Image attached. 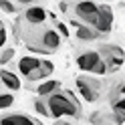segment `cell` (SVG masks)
Returning <instances> with one entry per match:
<instances>
[{"label": "cell", "instance_id": "obj_1", "mask_svg": "<svg viewBox=\"0 0 125 125\" xmlns=\"http://www.w3.org/2000/svg\"><path fill=\"white\" fill-rule=\"evenodd\" d=\"M62 8H69L67 12H71L73 20L93 26L101 36H107L113 30L115 14L109 4H99L95 0H71L69 4H62Z\"/></svg>", "mask_w": 125, "mask_h": 125}, {"label": "cell", "instance_id": "obj_2", "mask_svg": "<svg viewBox=\"0 0 125 125\" xmlns=\"http://www.w3.org/2000/svg\"><path fill=\"white\" fill-rule=\"evenodd\" d=\"M20 24V32H22V41L34 52H42V54H52L62 46V34L59 32L57 26H51L46 22L41 24H30V22L18 20Z\"/></svg>", "mask_w": 125, "mask_h": 125}, {"label": "cell", "instance_id": "obj_3", "mask_svg": "<svg viewBox=\"0 0 125 125\" xmlns=\"http://www.w3.org/2000/svg\"><path fill=\"white\" fill-rule=\"evenodd\" d=\"M46 109L52 119H61V117H71V119H81L83 117V107L81 101L71 89H57L51 95L44 97Z\"/></svg>", "mask_w": 125, "mask_h": 125}, {"label": "cell", "instance_id": "obj_4", "mask_svg": "<svg viewBox=\"0 0 125 125\" xmlns=\"http://www.w3.org/2000/svg\"><path fill=\"white\" fill-rule=\"evenodd\" d=\"M77 67L81 69L83 73H91V75H107L109 69H107V62L103 61L99 51H81L77 54Z\"/></svg>", "mask_w": 125, "mask_h": 125}, {"label": "cell", "instance_id": "obj_5", "mask_svg": "<svg viewBox=\"0 0 125 125\" xmlns=\"http://www.w3.org/2000/svg\"><path fill=\"white\" fill-rule=\"evenodd\" d=\"M75 83H77V89H79L81 97L87 101V103H95V101L101 97V81L95 75H91V73L79 75L75 79Z\"/></svg>", "mask_w": 125, "mask_h": 125}, {"label": "cell", "instance_id": "obj_6", "mask_svg": "<svg viewBox=\"0 0 125 125\" xmlns=\"http://www.w3.org/2000/svg\"><path fill=\"white\" fill-rule=\"evenodd\" d=\"M99 52H101V57H103V61L107 62L109 73L117 71V69L123 65V49L119 44H101Z\"/></svg>", "mask_w": 125, "mask_h": 125}, {"label": "cell", "instance_id": "obj_7", "mask_svg": "<svg viewBox=\"0 0 125 125\" xmlns=\"http://www.w3.org/2000/svg\"><path fill=\"white\" fill-rule=\"evenodd\" d=\"M111 111L115 115V123H125V101H123V83H117L111 95Z\"/></svg>", "mask_w": 125, "mask_h": 125}, {"label": "cell", "instance_id": "obj_8", "mask_svg": "<svg viewBox=\"0 0 125 125\" xmlns=\"http://www.w3.org/2000/svg\"><path fill=\"white\" fill-rule=\"evenodd\" d=\"M20 20L30 22V24H41V22L49 20V12H46V8H42V6L28 4V6H24V12H22Z\"/></svg>", "mask_w": 125, "mask_h": 125}, {"label": "cell", "instance_id": "obj_9", "mask_svg": "<svg viewBox=\"0 0 125 125\" xmlns=\"http://www.w3.org/2000/svg\"><path fill=\"white\" fill-rule=\"evenodd\" d=\"M71 22H73V26H75V38H77V41L91 42V41H99V38H103L93 26L83 24V22H79V20H71Z\"/></svg>", "mask_w": 125, "mask_h": 125}, {"label": "cell", "instance_id": "obj_10", "mask_svg": "<svg viewBox=\"0 0 125 125\" xmlns=\"http://www.w3.org/2000/svg\"><path fill=\"white\" fill-rule=\"evenodd\" d=\"M0 123L2 125H34L38 123V119L28 113H4L0 115Z\"/></svg>", "mask_w": 125, "mask_h": 125}, {"label": "cell", "instance_id": "obj_11", "mask_svg": "<svg viewBox=\"0 0 125 125\" xmlns=\"http://www.w3.org/2000/svg\"><path fill=\"white\" fill-rule=\"evenodd\" d=\"M0 87H4L6 91H20L22 83L18 79V75H14L8 69H0Z\"/></svg>", "mask_w": 125, "mask_h": 125}, {"label": "cell", "instance_id": "obj_12", "mask_svg": "<svg viewBox=\"0 0 125 125\" xmlns=\"http://www.w3.org/2000/svg\"><path fill=\"white\" fill-rule=\"evenodd\" d=\"M38 65H41V59H36V57H32V54H24V57H20L18 61H16V69H18V73L22 75V77H26L32 69H36Z\"/></svg>", "mask_w": 125, "mask_h": 125}, {"label": "cell", "instance_id": "obj_13", "mask_svg": "<svg viewBox=\"0 0 125 125\" xmlns=\"http://www.w3.org/2000/svg\"><path fill=\"white\" fill-rule=\"evenodd\" d=\"M57 89H61V81L46 77V79L41 81V85H38L34 91H36V95H38V97H46V95H51V93H52V91H57Z\"/></svg>", "mask_w": 125, "mask_h": 125}, {"label": "cell", "instance_id": "obj_14", "mask_svg": "<svg viewBox=\"0 0 125 125\" xmlns=\"http://www.w3.org/2000/svg\"><path fill=\"white\" fill-rule=\"evenodd\" d=\"M12 105H14L12 91H0V111H2V109H8Z\"/></svg>", "mask_w": 125, "mask_h": 125}, {"label": "cell", "instance_id": "obj_15", "mask_svg": "<svg viewBox=\"0 0 125 125\" xmlns=\"http://www.w3.org/2000/svg\"><path fill=\"white\" fill-rule=\"evenodd\" d=\"M34 111L36 113H41L42 117H51L49 115V109H46V101H44V97H34Z\"/></svg>", "mask_w": 125, "mask_h": 125}, {"label": "cell", "instance_id": "obj_16", "mask_svg": "<svg viewBox=\"0 0 125 125\" xmlns=\"http://www.w3.org/2000/svg\"><path fill=\"white\" fill-rule=\"evenodd\" d=\"M6 42H8V26H6V22L0 18V51L6 46Z\"/></svg>", "mask_w": 125, "mask_h": 125}, {"label": "cell", "instance_id": "obj_17", "mask_svg": "<svg viewBox=\"0 0 125 125\" xmlns=\"http://www.w3.org/2000/svg\"><path fill=\"white\" fill-rule=\"evenodd\" d=\"M12 57H14V49H12V46H8V44H6L4 49L0 51V65H4V62H8V61H10Z\"/></svg>", "mask_w": 125, "mask_h": 125}, {"label": "cell", "instance_id": "obj_18", "mask_svg": "<svg viewBox=\"0 0 125 125\" xmlns=\"http://www.w3.org/2000/svg\"><path fill=\"white\" fill-rule=\"evenodd\" d=\"M0 10H4L6 14H14L16 12V4L12 0H0Z\"/></svg>", "mask_w": 125, "mask_h": 125}, {"label": "cell", "instance_id": "obj_19", "mask_svg": "<svg viewBox=\"0 0 125 125\" xmlns=\"http://www.w3.org/2000/svg\"><path fill=\"white\" fill-rule=\"evenodd\" d=\"M16 4H20V6H28V4H36V2H41V0H14Z\"/></svg>", "mask_w": 125, "mask_h": 125}, {"label": "cell", "instance_id": "obj_20", "mask_svg": "<svg viewBox=\"0 0 125 125\" xmlns=\"http://www.w3.org/2000/svg\"><path fill=\"white\" fill-rule=\"evenodd\" d=\"M105 2H111V0H105Z\"/></svg>", "mask_w": 125, "mask_h": 125}]
</instances>
